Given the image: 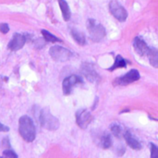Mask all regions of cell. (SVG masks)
<instances>
[{
    "instance_id": "cell-21",
    "label": "cell",
    "mask_w": 158,
    "mask_h": 158,
    "mask_svg": "<svg viewBox=\"0 0 158 158\" xmlns=\"http://www.w3.org/2000/svg\"><path fill=\"white\" fill-rule=\"evenodd\" d=\"M4 157H9V158H17L18 157V156L14 153V151H12V150H8V149H6V150H5L4 151V153H3V155H2Z\"/></svg>"
},
{
    "instance_id": "cell-1",
    "label": "cell",
    "mask_w": 158,
    "mask_h": 158,
    "mask_svg": "<svg viewBox=\"0 0 158 158\" xmlns=\"http://www.w3.org/2000/svg\"><path fill=\"white\" fill-rule=\"evenodd\" d=\"M19 131L20 136L28 143H31L35 139V126L30 117L23 116L19 118Z\"/></svg>"
},
{
    "instance_id": "cell-11",
    "label": "cell",
    "mask_w": 158,
    "mask_h": 158,
    "mask_svg": "<svg viewBox=\"0 0 158 158\" xmlns=\"http://www.w3.org/2000/svg\"><path fill=\"white\" fill-rule=\"evenodd\" d=\"M25 42H26V38L24 35L20 33H15L11 41L9 42L7 47L11 51H18L23 47V45L25 44Z\"/></svg>"
},
{
    "instance_id": "cell-15",
    "label": "cell",
    "mask_w": 158,
    "mask_h": 158,
    "mask_svg": "<svg viewBox=\"0 0 158 158\" xmlns=\"http://www.w3.org/2000/svg\"><path fill=\"white\" fill-rule=\"evenodd\" d=\"M70 33H71L72 38L75 40V42H77L80 45H84L86 44L85 35L81 31H80L76 29H72L70 31Z\"/></svg>"
},
{
    "instance_id": "cell-18",
    "label": "cell",
    "mask_w": 158,
    "mask_h": 158,
    "mask_svg": "<svg viewBox=\"0 0 158 158\" xmlns=\"http://www.w3.org/2000/svg\"><path fill=\"white\" fill-rule=\"evenodd\" d=\"M110 130H111V132L113 133V135H114L115 137L118 138V139L124 136L125 131L122 129V127H121L120 125H118V124H117V123L112 124L111 127H110Z\"/></svg>"
},
{
    "instance_id": "cell-17",
    "label": "cell",
    "mask_w": 158,
    "mask_h": 158,
    "mask_svg": "<svg viewBox=\"0 0 158 158\" xmlns=\"http://www.w3.org/2000/svg\"><path fill=\"white\" fill-rule=\"evenodd\" d=\"M148 58L150 61V64L155 67V68H158V50L155 49V48H150L148 51Z\"/></svg>"
},
{
    "instance_id": "cell-16",
    "label": "cell",
    "mask_w": 158,
    "mask_h": 158,
    "mask_svg": "<svg viewBox=\"0 0 158 158\" xmlns=\"http://www.w3.org/2000/svg\"><path fill=\"white\" fill-rule=\"evenodd\" d=\"M128 63H129V61H127L125 58H123L120 55H118L116 56V60H115L114 65L112 67H110L108 69V70L113 71V70H115L116 69H118V68H126Z\"/></svg>"
},
{
    "instance_id": "cell-13",
    "label": "cell",
    "mask_w": 158,
    "mask_h": 158,
    "mask_svg": "<svg viewBox=\"0 0 158 158\" xmlns=\"http://www.w3.org/2000/svg\"><path fill=\"white\" fill-rule=\"evenodd\" d=\"M123 137L125 138L127 144H128L131 148H132V149H134V150H140V149H142V144H141V143L132 135V133H131L130 131H125L124 136H123Z\"/></svg>"
},
{
    "instance_id": "cell-8",
    "label": "cell",
    "mask_w": 158,
    "mask_h": 158,
    "mask_svg": "<svg viewBox=\"0 0 158 158\" xmlns=\"http://www.w3.org/2000/svg\"><path fill=\"white\" fill-rule=\"evenodd\" d=\"M141 75L139 73V71L137 69H131L130 70L127 74H125L124 76L118 78L116 80V83L119 84V85H128L130 83H132L136 81H138L140 79Z\"/></svg>"
},
{
    "instance_id": "cell-23",
    "label": "cell",
    "mask_w": 158,
    "mask_h": 158,
    "mask_svg": "<svg viewBox=\"0 0 158 158\" xmlns=\"http://www.w3.org/2000/svg\"><path fill=\"white\" fill-rule=\"evenodd\" d=\"M3 147H6V148H9L10 147V144H9V142H8V139L7 138H5L4 141H3Z\"/></svg>"
},
{
    "instance_id": "cell-12",
    "label": "cell",
    "mask_w": 158,
    "mask_h": 158,
    "mask_svg": "<svg viewBox=\"0 0 158 158\" xmlns=\"http://www.w3.org/2000/svg\"><path fill=\"white\" fill-rule=\"evenodd\" d=\"M133 47H134L135 52L141 56H146L148 54L149 49H150L149 46L147 45V44L144 42V40L139 36L135 37L133 40Z\"/></svg>"
},
{
    "instance_id": "cell-2",
    "label": "cell",
    "mask_w": 158,
    "mask_h": 158,
    "mask_svg": "<svg viewBox=\"0 0 158 158\" xmlns=\"http://www.w3.org/2000/svg\"><path fill=\"white\" fill-rule=\"evenodd\" d=\"M40 123L43 128L48 131H56L59 127L58 119L52 115L48 108L42 109L40 113Z\"/></svg>"
},
{
    "instance_id": "cell-22",
    "label": "cell",
    "mask_w": 158,
    "mask_h": 158,
    "mask_svg": "<svg viewBox=\"0 0 158 158\" xmlns=\"http://www.w3.org/2000/svg\"><path fill=\"white\" fill-rule=\"evenodd\" d=\"M8 31H9V27H8V24H6V23H1L0 24V31L2 32V33H7L8 32Z\"/></svg>"
},
{
    "instance_id": "cell-7",
    "label": "cell",
    "mask_w": 158,
    "mask_h": 158,
    "mask_svg": "<svg viewBox=\"0 0 158 158\" xmlns=\"http://www.w3.org/2000/svg\"><path fill=\"white\" fill-rule=\"evenodd\" d=\"M93 119L92 114L86 109H80L76 112V123L81 129H86Z\"/></svg>"
},
{
    "instance_id": "cell-19",
    "label": "cell",
    "mask_w": 158,
    "mask_h": 158,
    "mask_svg": "<svg viewBox=\"0 0 158 158\" xmlns=\"http://www.w3.org/2000/svg\"><path fill=\"white\" fill-rule=\"evenodd\" d=\"M44 40H46L47 42H51V43H56V42H61V40L59 38H57L56 36L53 35L51 32H49L48 31L46 30H42L41 31Z\"/></svg>"
},
{
    "instance_id": "cell-20",
    "label": "cell",
    "mask_w": 158,
    "mask_h": 158,
    "mask_svg": "<svg viewBox=\"0 0 158 158\" xmlns=\"http://www.w3.org/2000/svg\"><path fill=\"white\" fill-rule=\"evenodd\" d=\"M151 157L158 158V146L155 143H151Z\"/></svg>"
},
{
    "instance_id": "cell-10",
    "label": "cell",
    "mask_w": 158,
    "mask_h": 158,
    "mask_svg": "<svg viewBox=\"0 0 158 158\" xmlns=\"http://www.w3.org/2000/svg\"><path fill=\"white\" fill-rule=\"evenodd\" d=\"M94 140L97 145L104 149H108L112 145L111 136L108 132H99L95 136H94Z\"/></svg>"
},
{
    "instance_id": "cell-14",
    "label": "cell",
    "mask_w": 158,
    "mask_h": 158,
    "mask_svg": "<svg viewBox=\"0 0 158 158\" xmlns=\"http://www.w3.org/2000/svg\"><path fill=\"white\" fill-rule=\"evenodd\" d=\"M58 4H59L60 9L62 12L64 20H66V21L69 20L71 13H70V9H69V6L67 1L66 0H58Z\"/></svg>"
},
{
    "instance_id": "cell-6",
    "label": "cell",
    "mask_w": 158,
    "mask_h": 158,
    "mask_svg": "<svg viewBox=\"0 0 158 158\" xmlns=\"http://www.w3.org/2000/svg\"><path fill=\"white\" fill-rule=\"evenodd\" d=\"M109 10L110 13L119 21H125L128 18L127 10L117 1H111L109 3Z\"/></svg>"
},
{
    "instance_id": "cell-24",
    "label": "cell",
    "mask_w": 158,
    "mask_h": 158,
    "mask_svg": "<svg viewBox=\"0 0 158 158\" xmlns=\"http://www.w3.org/2000/svg\"><path fill=\"white\" fill-rule=\"evenodd\" d=\"M9 131L8 127H6V126L3 125L2 123H0V132L1 131Z\"/></svg>"
},
{
    "instance_id": "cell-3",
    "label": "cell",
    "mask_w": 158,
    "mask_h": 158,
    "mask_svg": "<svg viewBox=\"0 0 158 158\" xmlns=\"http://www.w3.org/2000/svg\"><path fill=\"white\" fill-rule=\"evenodd\" d=\"M87 29L90 33L91 39L94 42H98L102 40L106 33L105 27L93 19L87 20Z\"/></svg>"
},
{
    "instance_id": "cell-5",
    "label": "cell",
    "mask_w": 158,
    "mask_h": 158,
    "mask_svg": "<svg viewBox=\"0 0 158 158\" xmlns=\"http://www.w3.org/2000/svg\"><path fill=\"white\" fill-rule=\"evenodd\" d=\"M81 72L82 76L90 82H96L99 81L100 76L94 69V66L91 63H82L81 67Z\"/></svg>"
},
{
    "instance_id": "cell-9",
    "label": "cell",
    "mask_w": 158,
    "mask_h": 158,
    "mask_svg": "<svg viewBox=\"0 0 158 158\" xmlns=\"http://www.w3.org/2000/svg\"><path fill=\"white\" fill-rule=\"evenodd\" d=\"M81 82H82L81 79L79 76H76V75H71V76L66 78V79L63 81V84H62L64 94H65V95H68V94H71L72 89H73L78 83H81Z\"/></svg>"
},
{
    "instance_id": "cell-4",
    "label": "cell",
    "mask_w": 158,
    "mask_h": 158,
    "mask_svg": "<svg viewBox=\"0 0 158 158\" xmlns=\"http://www.w3.org/2000/svg\"><path fill=\"white\" fill-rule=\"evenodd\" d=\"M49 54H50L51 57L56 62L68 61L73 56V54L69 50H68V49H66V48H64L62 46H53V47H51L50 50H49Z\"/></svg>"
}]
</instances>
